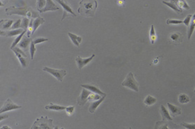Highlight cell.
I'll return each instance as SVG.
<instances>
[{
	"label": "cell",
	"mask_w": 195,
	"mask_h": 129,
	"mask_svg": "<svg viewBox=\"0 0 195 129\" xmlns=\"http://www.w3.org/2000/svg\"><path fill=\"white\" fill-rule=\"evenodd\" d=\"M176 125H174L173 123H169L165 120H162L156 122L155 129H174Z\"/></svg>",
	"instance_id": "13"
},
{
	"label": "cell",
	"mask_w": 195,
	"mask_h": 129,
	"mask_svg": "<svg viewBox=\"0 0 195 129\" xmlns=\"http://www.w3.org/2000/svg\"><path fill=\"white\" fill-rule=\"evenodd\" d=\"M31 129H54V126L52 119H48L47 116H42L34 122Z\"/></svg>",
	"instance_id": "2"
},
{
	"label": "cell",
	"mask_w": 195,
	"mask_h": 129,
	"mask_svg": "<svg viewBox=\"0 0 195 129\" xmlns=\"http://www.w3.org/2000/svg\"><path fill=\"white\" fill-rule=\"evenodd\" d=\"M30 23H31L30 19L27 18V17H24L23 18H22V21H21V28L23 29L24 31H27L28 27H29Z\"/></svg>",
	"instance_id": "28"
},
{
	"label": "cell",
	"mask_w": 195,
	"mask_h": 129,
	"mask_svg": "<svg viewBox=\"0 0 195 129\" xmlns=\"http://www.w3.org/2000/svg\"><path fill=\"white\" fill-rule=\"evenodd\" d=\"M156 38H157V36L155 31V27H154V25L152 24L150 27V31H149V39L152 44L155 43Z\"/></svg>",
	"instance_id": "26"
},
{
	"label": "cell",
	"mask_w": 195,
	"mask_h": 129,
	"mask_svg": "<svg viewBox=\"0 0 195 129\" xmlns=\"http://www.w3.org/2000/svg\"><path fill=\"white\" fill-rule=\"evenodd\" d=\"M60 8L58 6H57L55 3L53 2L52 0H47V1L46 6L43 8L42 10H40L39 12H50V11H57L59 10Z\"/></svg>",
	"instance_id": "14"
},
{
	"label": "cell",
	"mask_w": 195,
	"mask_h": 129,
	"mask_svg": "<svg viewBox=\"0 0 195 129\" xmlns=\"http://www.w3.org/2000/svg\"><path fill=\"white\" fill-rule=\"evenodd\" d=\"M160 113H161V115L163 120H165V121L166 120H167V121H172V118L170 115L169 112H168V109L166 108V106L164 105H161V106H160Z\"/></svg>",
	"instance_id": "19"
},
{
	"label": "cell",
	"mask_w": 195,
	"mask_h": 129,
	"mask_svg": "<svg viewBox=\"0 0 195 129\" xmlns=\"http://www.w3.org/2000/svg\"><path fill=\"white\" fill-rule=\"evenodd\" d=\"M194 93H195V89H194Z\"/></svg>",
	"instance_id": "46"
},
{
	"label": "cell",
	"mask_w": 195,
	"mask_h": 129,
	"mask_svg": "<svg viewBox=\"0 0 195 129\" xmlns=\"http://www.w3.org/2000/svg\"><path fill=\"white\" fill-rule=\"evenodd\" d=\"M29 50H30V53H31V59L33 60V59H34V54H35V52H36V50H37L36 46H35V44H34L33 40H32L31 43V45H30Z\"/></svg>",
	"instance_id": "31"
},
{
	"label": "cell",
	"mask_w": 195,
	"mask_h": 129,
	"mask_svg": "<svg viewBox=\"0 0 195 129\" xmlns=\"http://www.w3.org/2000/svg\"><path fill=\"white\" fill-rule=\"evenodd\" d=\"M190 98L187 95L185 94H181L178 96V102L180 103L181 104H186L190 102Z\"/></svg>",
	"instance_id": "27"
},
{
	"label": "cell",
	"mask_w": 195,
	"mask_h": 129,
	"mask_svg": "<svg viewBox=\"0 0 195 129\" xmlns=\"http://www.w3.org/2000/svg\"><path fill=\"white\" fill-rule=\"evenodd\" d=\"M34 9L31 7H21L16 8L15 6H11L5 8V12L8 15H22L24 17H27L30 12H33Z\"/></svg>",
	"instance_id": "3"
},
{
	"label": "cell",
	"mask_w": 195,
	"mask_h": 129,
	"mask_svg": "<svg viewBox=\"0 0 195 129\" xmlns=\"http://www.w3.org/2000/svg\"><path fill=\"white\" fill-rule=\"evenodd\" d=\"M13 24V20H1L0 21V24H1V29L2 30H8L12 27V25Z\"/></svg>",
	"instance_id": "24"
},
{
	"label": "cell",
	"mask_w": 195,
	"mask_h": 129,
	"mask_svg": "<svg viewBox=\"0 0 195 129\" xmlns=\"http://www.w3.org/2000/svg\"><path fill=\"white\" fill-rule=\"evenodd\" d=\"M94 56H95V55L94 54H93L92 56L89 57V58H82L80 56H78L77 58H76V64H77L78 69H79V70H81L83 67L87 65L88 63L90 62L92 60L93 58H94Z\"/></svg>",
	"instance_id": "11"
},
{
	"label": "cell",
	"mask_w": 195,
	"mask_h": 129,
	"mask_svg": "<svg viewBox=\"0 0 195 129\" xmlns=\"http://www.w3.org/2000/svg\"><path fill=\"white\" fill-rule=\"evenodd\" d=\"M9 118V115H2V114H1V116H0V121L2 122L3 119H8Z\"/></svg>",
	"instance_id": "41"
},
{
	"label": "cell",
	"mask_w": 195,
	"mask_h": 129,
	"mask_svg": "<svg viewBox=\"0 0 195 129\" xmlns=\"http://www.w3.org/2000/svg\"><path fill=\"white\" fill-rule=\"evenodd\" d=\"M195 30V22L194 21H191V24L188 27V29H187V39L190 40L191 37V36L193 34L194 31Z\"/></svg>",
	"instance_id": "30"
},
{
	"label": "cell",
	"mask_w": 195,
	"mask_h": 129,
	"mask_svg": "<svg viewBox=\"0 0 195 129\" xmlns=\"http://www.w3.org/2000/svg\"><path fill=\"white\" fill-rule=\"evenodd\" d=\"M74 109H75V106H69V107H66V112L67 115H71L73 114Z\"/></svg>",
	"instance_id": "40"
},
{
	"label": "cell",
	"mask_w": 195,
	"mask_h": 129,
	"mask_svg": "<svg viewBox=\"0 0 195 129\" xmlns=\"http://www.w3.org/2000/svg\"><path fill=\"white\" fill-rule=\"evenodd\" d=\"M45 22V20H44L43 18H40V17H38L37 18H35L34 20L31 19V23H30L29 27L27 31V37H30L31 36L33 35L34 33V32L36 31V30L38 29L39 26Z\"/></svg>",
	"instance_id": "5"
},
{
	"label": "cell",
	"mask_w": 195,
	"mask_h": 129,
	"mask_svg": "<svg viewBox=\"0 0 195 129\" xmlns=\"http://www.w3.org/2000/svg\"><path fill=\"white\" fill-rule=\"evenodd\" d=\"M181 125L186 129H195V124H189V123L182 122Z\"/></svg>",
	"instance_id": "39"
},
{
	"label": "cell",
	"mask_w": 195,
	"mask_h": 129,
	"mask_svg": "<svg viewBox=\"0 0 195 129\" xmlns=\"http://www.w3.org/2000/svg\"><path fill=\"white\" fill-rule=\"evenodd\" d=\"M33 41H34V44H39V43H43V42H47L48 41V39L47 38H45V37H37L35 38L34 40H33Z\"/></svg>",
	"instance_id": "37"
},
{
	"label": "cell",
	"mask_w": 195,
	"mask_h": 129,
	"mask_svg": "<svg viewBox=\"0 0 195 129\" xmlns=\"http://www.w3.org/2000/svg\"><path fill=\"white\" fill-rule=\"evenodd\" d=\"M167 106H168V108L169 109L170 113L172 114V117H174L176 115H178L181 114V109L180 107L174 106V105H172L170 103H167Z\"/></svg>",
	"instance_id": "18"
},
{
	"label": "cell",
	"mask_w": 195,
	"mask_h": 129,
	"mask_svg": "<svg viewBox=\"0 0 195 129\" xmlns=\"http://www.w3.org/2000/svg\"><path fill=\"white\" fill-rule=\"evenodd\" d=\"M21 21H22V19H18V20H17L15 23L13 24V25L12 26V27H11V29L12 30L20 29L21 26Z\"/></svg>",
	"instance_id": "36"
},
{
	"label": "cell",
	"mask_w": 195,
	"mask_h": 129,
	"mask_svg": "<svg viewBox=\"0 0 195 129\" xmlns=\"http://www.w3.org/2000/svg\"><path fill=\"white\" fill-rule=\"evenodd\" d=\"M45 109L47 110H53V111H63L66 110V107L63 106H60L58 104H53L52 103H49L48 105H47L45 106Z\"/></svg>",
	"instance_id": "21"
},
{
	"label": "cell",
	"mask_w": 195,
	"mask_h": 129,
	"mask_svg": "<svg viewBox=\"0 0 195 129\" xmlns=\"http://www.w3.org/2000/svg\"><path fill=\"white\" fill-rule=\"evenodd\" d=\"M101 97H102V96H101V95L92 93V94H91L90 96H88V101H91V102H94V101H96V100H100Z\"/></svg>",
	"instance_id": "34"
},
{
	"label": "cell",
	"mask_w": 195,
	"mask_h": 129,
	"mask_svg": "<svg viewBox=\"0 0 195 129\" xmlns=\"http://www.w3.org/2000/svg\"><path fill=\"white\" fill-rule=\"evenodd\" d=\"M174 2H175L177 5H178L180 8H185V9H187V10H189V9H190V6H189L188 5H187V3L185 1H174ZM181 9H182V8H181Z\"/></svg>",
	"instance_id": "32"
},
{
	"label": "cell",
	"mask_w": 195,
	"mask_h": 129,
	"mask_svg": "<svg viewBox=\"0 0 195 129\" xmlns=\"http://www.w3.org/2000/svg\"><path fill=\"white\" fill-rule=\"evenodd\" d=\"M81 87L85 88V89H87V90H90L91 92H92V93H94V94H99V95H101V96H107V94H105V93H103L101 90L99 89V87H97V86H95V85H92V84H81Z\"/></svg>",
	"instance_id": "12"
},
{
	"label": "cell",
	"mask_w": 195,
	"mask_h": 129,
	"mask_svg": "<svg viewBox=\"0 0 195 129\" xmlns=\"http://www.w3.org/2000/svg\"><path fill=\"white\" fill-rule=\"evenodd\" d=\"M61 129H64V128H61Z\"/></svg>",
	"instance_id": "45"
},
{
	"label": "cell",
	"mask_w": 195,
	"mask_h": 129,
	"mask_svg": "<svg viewBox=\"0 0 195 129\" xmlns=\"http://www.w3.org/2000/svg\"><path fill=\"white\" fill-rule=\"evenodd\" d=\"M68 36L69 37V38H70V40H72V42H73L77 47H79V44L82 43V38L81 37H79V36L76 35V34H74V33H69V32L68 33Z\"/></svg>",
	"instance_id": "22"
},
{
	"label": "cell",
	"mask_w": 195,
	"mask_h": 129,
	"mask_svg": "<svg viewBox=\"0 0 195 129\" xmlns=\"http://www.w3.org/2000/svg\"><path fill=\"white\" fill-rule=\"evenodd\" d=\"M24 32V30L20 28V29L18 30H11V31H1L0 32V35L1 36H6V37H13V36L16 35H20L21 33H22Z\"/></svg>",
	"instance_id": "16"
},
{
	"label": "cell",
	"mask_w": 195,
	"mask_h": 129,
	"mask_svg": "<svg viewBox=\"0 0 195 129\" xmlns=\"http://www.w3.org/2000/svg\"><path fill=\"white\" fill-rule=\"evenodd\" d=\"M57 2H58V3H59L63 8V14L62 18H61V21H63L66 18H67V17L69 16L76 17V15L74 13V12L73 11V9H72L71 6H70V5H69L68 2H65V1H63V0H57Z\"/></svg>",
	"instance_id": "8"
},
{
	"label": "cell",
	"mask_w": 195,
	"mask_h": 129,
	"mask_svg": "<svg viewBox=\"0 0 195 129\" xmlns=\"http://www.w3.org/2000/svg\"><path fill=\"white\" fill-rule=\"evenodd\" d=\"M43 71H47L48 72L49 74H51L52 76L55 77L57 80L60 82H62L63 80V77H65L66 75H67V72L66 70H63V69H51V68H48V67H44L43 68Z\"/></svg>",
	"instance_id": "6"
},
{
	"label": "cell",
	"mask_w": 195,
	"mask_h": 129,
	"mask_svg": "<svg viewBox=\"0 0 195 129\" xmlns=\"http://www.w3.org/2000/svg\"><path fill=\"white\" fill-rule=\"evenodd\" d=\"M170 40L174 44H180L183 42V35L179 32H174L170 34Z\"/></svg>",
	"instance_id": "15"
},
{
	"label": "cell",
	"mask_w": 195,
	"mask_h": 129,
	"mask_svg": "<svg viewBox=\"0 0 195 129\" xmlns=\"http://www.w3.org/2000/svg\"><path fill=\"white\" fill-rule=\"evenodd\" d=\"M157 102V100H156V98L154 97V96H151V95H148L145 98L144 100V104L147 106H153L155 103Z\"/></svg>",
	"instance_id": "25"
},
{
	"label": "cell",
	"mask_w": 195,
	"mask_h": 129,
	"mask_svg": "<svg viewBox=\"0 0 195 129\" xmlns=\"http://www.w3.org/2000/svg\"><path fill=\"white\" fill-rule=\"evenodd\" d=\"M31 41L32 40L31 38L27 37H24L22 38V40H21V42L18 43L19 48L21 49L24 52H25V51H27L29 45H31Z\"/></svg>",
	"instance_id": "17"
},
{
	"label": "cell",
	"mask_w": 195,
	"mask_h": 129,
	"mask_svg": "<svg viewBox=\"0 0 195 129\" xmlns=\"http://www.w3.org/2000/svg\"><path fill=\"white\" fill-rule=\"evenodd\" d=\"M47 1L45 0H38L37 1V9L38 12H40V10H42L44 7L46 6Z\"/></svg>",
	"instance_id": "33"
},
{
	"label": "cell",
	"mask_w": 195,
	"mask_h": 129,
	"mask_svg": "<svg viewBox=\"0 0 195 129\" xmlns=\"http://www.w3.org/2000/svg\"><path fill=\"white\" fill-rule=\"evenodd\" d=\"M26 32H27V31H24L23 33H21V34H20V35H19L18 37L15 38V40H14V41H13L12 45V46H11V47H10L11 50H12V49H13V48H15V46H16V45H17V44H18L19 43H20V42H21V40H22V38L24 37V35H25V34Z\"/></svg>",
	"instance_id": "29"
},
{
	"label": "cell",
	"mask_w": 195,
	"mask_h": 129,
	"mask_svg": "<svg viewBox=\"0 0 195 129\" xmlns=\"http://www.w3.org/2000/svg\"><path fill=\"white\" fill-rule=\"evenodd\" d=\"M162 3L166 5H168L169 8H171L172 10H174V12H176L177 13H181L182 12V9L180 8L175 3L174 1H171V2H166V1H162Z\"/></svg>",
	"instance_id": "23"
},
{
	"label": "cell",
	"mask_w": 195,
	"mask_h": 129,
	"mask_svg": "<svg viewBox=\"0 0 195 129\" xmlns=\"http://www.w3.org/2000/svg\"><path fill=\"white\" fill-rule=\"evenodd\" d=\"M166 24L168 25L170 24H184L183 21H181V20H178V19H168L166 21Z\"/></svg>",
	"instance_id": "35"
},
{
	"label": "cell",
	"mask_w": 195,
	"mask_h": 129,
	"mask_svg": "<svg viewBox=\"0 0 195 129\" xmlns=\"http://www.w3.org/2000/svg\"><path fill=\"white\" fill-rule=\"evenodd\" d=\"M105 96H102L100 100H96V101H94V102H92L90 106H89V108H88V112L90 113H94V112L96 111L97 108L99 106V105L101 104V103L105 100Z\"/></svg>",
	"instance_id": "20"
},
{
	"label": "cell",
	"mask_w": 195,
	"mask_h": 129,
	"mask_svg": "<svg viewBox=\"0 0 195 129\" xmlns=\"http://www.w3.org/2000/svg\"><path fill=\"white\" fill-rule=\"evenodd\" d=\"M54 129H59V127H58V126H55Z\"/></svg>",
	"instance_id": "43"
},
{
	"label": "cell",
	"mask_w": 195,
	"mask_h": 129,
	"mask_svg": "<svg viewBox=\"0 0 195 129\" xmlns=\"http://www.w3.org/2000/svg\"><path fill=\"white\" fill-rule=\"evenodd\" d=\"M122 86L125 87L127 88L134 90L135 92H139V87L140 84L135 79L134 75L132 72H130L127 75L126 78L124 79V81L122 82Z\"/></svg>",
	"instance_id": "4"
},
{
	"label": "cell",
	"mask_w": 195,
	"mask_h": 129,
	"mask_svg": "<svg viewBox=\"0 0 195 129\" xmlns=\"http://www.w3.org/2000/svg\"><path fill=\"white\" fill-rule=\"evenodd\" d=\"M21 106H18V105L15 104V103H13L11 99H8V100L5 102L4 105L2 106V107L0 109V113L2 114L5 112H8V111L11 110H15V109H21Z\"/></svg>",
	"instance_id": "9"
},
{
	"label": "cell",
	"mask_w": 195,
	"mask_h": 129,
	"mask_svg": "<svg viewBox=\"0 0 195 129\" xmlns=\"http://www.w3.org/2000/svg\"><path fill=\"white\" fill-rule=\"evenodd\" d=\"M192 15H188L185 18V20L183 21L184 24L186 25V27H189L190 26V23H191V18H192Z\"/></svg>",
	"instance_id": "38"
},
{
	"label": "cell",
	"mask_w": 195,
	"mask_h": 129,
	"mask_svg": "<svg viewBox=\"0 0 195 129\" xmlns=\"http://www.w3.org/2000/svg\"><path fill=\"white\" fill-rule=\"evenodd\" d=\"M128 129H132V128H130H130H128Z\"/></svg>",
	"instance_id": "44"
},
{
	"label": "cell",
	"mask_w": 195,
	"mask_h": 129,
	"mask_svg": "<svg viewBox=\"0 0 195 129\" xmlns=\"http://www.w3.org/2000/svg\"><path fill=\"white\" fill-rule=\"evenodd\" d=\"M13 52H15V54L16 55V56H17L18 59L19 60L20 63H21V66L24 69H25L27 67V64H28V59H27V55L25 53L23 50L20 49L19 47H16L15 46V48L12 49Z\"/></svg>",
	"instance_id": "7"
},
{
	"label": "cell",
	"mask_w": 195,
	"mask_h": 129,
	"mask_svg": "<svg viewBox=\"0 0 195 129\" xmlns=\"http://www.w3.org/2000/svg\"><path fill=\"white\" fill-rule=\"evenodd\" d=\"M92 94V92H91L90 90L83 88L82 90V93L80 94V96L77 99V104L81 106H84L86 103V102L88 101V96H90Z\"/></svg>",
	"instance_id": "10"
},
{
	"label": "cell",
	"mask_w": 195,
	"mask_h": 129,
	"mask_svg": "<svg viewBox=\"0 0 195 129\" xmlns=\"http://www.w3.org/2000/svg\"><path fill=\"white\" fill-rule=\"evenodd\" d=\"M118 3L119 5H123L124 4V1H118Z\"/></svg>",
	"instance_id": "42"
},
{
	"label": "cell",
	"mask_w": 195,
	"mask_h": 129,
	"mask_svg": "<svg viewBox=\"0 0 195 129\" xmlns=\"http://www.w3.org/2000/svg\"><path fill=\"white\" fill-rule=\"evenodd\" d=\"M98 7L97 1H80L78 12L82 16L93 17Z\"/></svg>",
	"instance_id": "1"
}]
</instances>
